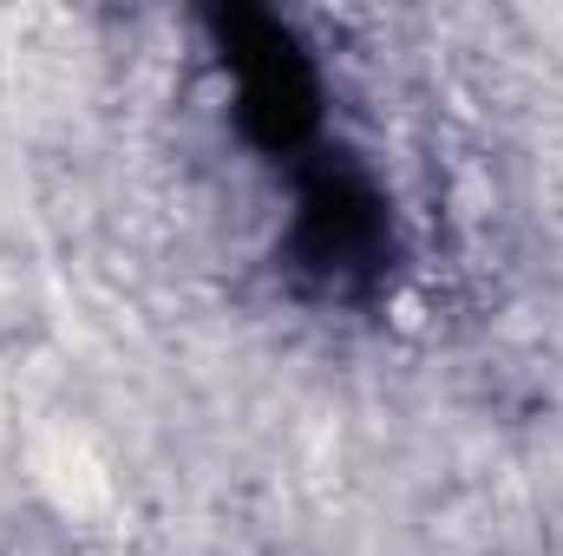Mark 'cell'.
<instances>
[{
	"label": "cell",
	"mask_w": 563,
	"mask_h": 556,
	"mask_svg": "<svg viewBox=\"0 0 563 556\" xmlns=\"http://www.w3.org/2000/svg\"><path fill=\"white\" fill-rule=\"evenodd\" d=\"M394 256H400L394 203L361 157H341L334 144H321L308 164H295V216H288L282 263L301 294L374 301L387 288Z\"/></svg>",
	"instance_id": "6da1fadb"
},
{
	"label": "cell",
	"mask_w": 563,
	"mask_h": 556,
	"mask_svg": "<svg viewBox=\"0 0 563 556\" xmlns=\"http://www.w3.org/2000/svg\"><path fill=\"white\" fill-rule=\"evenodd\" d=\"M217 40H223V73L236 92V125L276 164H308L328 144V86L314 53L282 26L276 13L236 7L217 13Z\"/></svg>",
	"instance_id": "7a4b0ae2"
}]
</instances>
